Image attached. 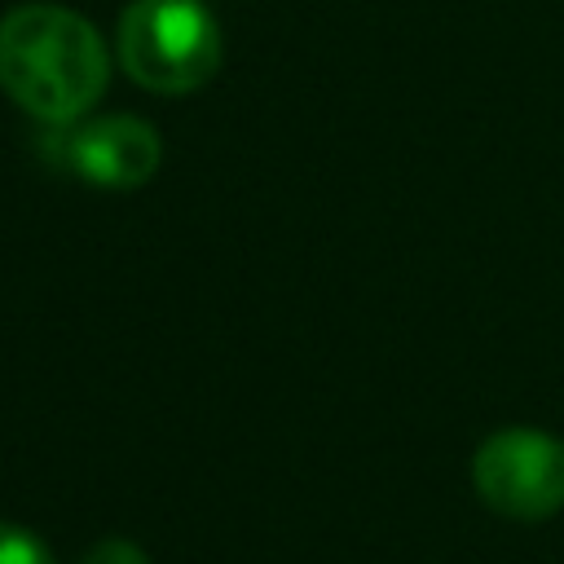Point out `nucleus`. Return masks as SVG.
I'll list each match as a JSON object with an SVG mask.
<instances>
[{"label": "nucleus", "mask_w": 564, "mask_h": 564, "mask_svg": "<svg viewBox=\"0 0 564 564\" xmlns=\"http://www.w3.org/2000/svg\"><path fill=\"white\" fill-rule=\"evenodd\" d=\"M123 75L159 97L198 93L225 57V35L203 0H132L119 13Z\"/></svg>", "instance_id": "nucleus-2"}, {"label": "nucleus", "mask_w": 564, "mask_h": 564, "mask_svg": "<svg viewBox=\"0 0 564 564\" xmlns=\"http://www.w3.org/2000/svg\"><path fill=\"white\" fill-rule=\"evenodd\" d=\"M476 494L507 520H551L564 507V441L538 427H502L471 454Z\"/></svg>", "instance_id": "nucleus-3"}, {"label": "nucleus", "mask_w": 564, "mask_h": 564, "mask_svg": "<svg viewBox=\"0 0 564 564\" xmlns=\"http://www.w3.org/2000/svg\"><path fill=\"white\" fill-rule=\"evenodd\" d=\"M79 564H150V560H145V551H141L137 542H128V538H106V542H97Z\"/></svg>", "instance_id": "nucleus-6"}, {"label": "nucleus", "mask_w": 564, "mask_h": 564, "mask_svg": "<svg viewBox=\"0 0 564 564\" xmlns=\"http://www.w3.org/2000/svg\"><path fill=\"white\" fill-rule=\"evenodd\" d=\"M66 167L101 189H137L163 163V137L141 115H101L70 123Z\"/></svg>", "instance_id": "nucleus-4"}, {"label": "nucleus", "mask_w": 564, "mask_h": 564, "mask_svg": "<svg viewBox=\"0 0 564 564\" xmlns=\"http://www.w3.org/2000/svg\"><path fill=\"white\" fill-rule=\"evenodd\" d=\"M110 84L97 26L66 4H18L0 18V88L48 128L79 123Z\"/></svg>", "instance_id": "nucleus-1"}, {"label": "nucleus", "mask_w": 564, "mask_h": 564, "mask_svg": "<svg viewBox=\"0 0 564 564\" xmlns=\"http://www.w3.org/2000/svg\"><path fill=\"white\" fill-rule=\"evenodd\" d=\"M0 564H57V560L44 546V538H35L22 524L0 520Z\"/></svg>", "instance_id": "nucleus-5"}]
</instances>
